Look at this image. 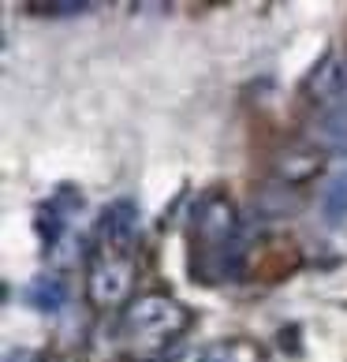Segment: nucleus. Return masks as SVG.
<instances>
[{"mask_svg":"<svg viewBox=\"0 0 347 362\" xmlns=\"http://www.w3.org/2000/svg\"><path fill=\"white\" fill-rule=\"evenodd\" d=\"M37 362H60V358H45V355H37Z\"/></svg>","mask_w":347,"mask_h":362,"instance_id":"nucleus-14","label":"nucleus"},{"mask_svg":"<svg viewBox=\"0 0 347 362\" xmlns=\"http://www.w3.org/2000/svg\"><path fill=\"white\" fill-rule=\"evenodd\" d=\"M23 299L34 306V310H45V314H57L64 303H68V284L60 276H34L30 284L23 288Z\"/></svg>","mask_w":347,"mask_h":362,"instance_id":"nucleus-8","label":"nucleus"},{"mask_svg":"<svg viewBox=\"0 0 347 362\" xmlns=\"http://www.w3.org/2000/svg\"><path fill=\"white\" fill-rule=\"evenodd\" d=\"M322 217L329 228H340L347 221V172L343 176H332L329 187L322 191Z\"/></svg>","mask_w":347,"mask_h":362,"instance_id":"nucleus-10","label":"nucleus"},{"mask_svg":"<svg viewBox=\"0 0 347 362\" xmlns=\"http://www.w3.org/2000/svg\"><path fill=\"white\" fill-rule=\"evenodd\" d=\"M86 291L93 306H124L135 291V258L131 254H98L90 265Z\"/></svg>","mask_w":347,"mask_h":362,"instance_id":"nucleus-3","label":"nucleus"},{"mask_svg":"<svg viewBox=\"0 0 347 362\" xmlns=\"http://www.w3.org/2000/svg\"><path fill=\"white\" fill-rule=\"evenodd\" d=\"M191 325V310L165 291H146L124 310V340L135 358H157Z\"/></svg>","mask_w":347,"mask_h":362,"instance_id":"nucleus-1","label":"nucleus"},{"mask_svg":"<svg viewBox=\"0 0 347 362\" xmlns=\"http://www.w3.org/2000/svg\"><path fill=\"white\" fill-rule=\"evenodd\" d=\"M314 142L322 146L325 153H347V109L343 105H336V109L317 116Z\"/></svg>","mask_w":347,"mask_h":362,"instance_id":"nucleus-9","label":"nucleus"},{"mask_svg":"<svg viewBox=\"0 0 347 362\" xmlns=\"http://www.w3.org/2000/svg\"><path fill=\"white\" fill-rule=\"evenodd\" d=\"M71 209H83V194L71 191V187H60L57 198H52L49 206L37 209L34 228H37V235H42L45 247H52V243L64 235V224H68V213H71Z\"/></svg>","mask_w":347,"mask_h":362,"instance_id":"nucleus-7","label":"nucleus"},{"mask_svg":"<svg viewBox=\"0 0 347 362\" xmlns=\"http://www.w3.org/2000/svg\"><path fill=\"white\" fill-rule=\"evenodd\" d=\"M288 191L291 187H284V183L265 187V191L258 194V209L265 213V217H288Z\"/></svg>","mask_w":347,"mask_h":362,"instance_id":"nucleus-11","label":"nucleus"},{"mask_svg":"<svg viewBox=\"0 0 347 362\" xmlns=\"http://www.w3.org/2000/svg\"><path fill=\"white\" fill-rule=\"evenodd\" d=\"M239 235H243V228H239L235 202H232L224 191H206V194L194 202V209H191V239H194V250H209V247L232 243V239H239Z\"/></svg>","mask_w":347,"mask_h":362,"instance_id":"nucleus-2","label":"nucleus"},{"mask_svg":"<svg viewBox=\"0 0 347 362\" xmlns=\"http://www.w3.org/2000/svg\"><path fill=\"white\" fill-rule=\"evenodd\" d=\"M325 172V150L317 142H288L273 157V176L284 187H302Z\"/></svg>","mask_w":347,"mask_h":362,"instance_id":"nucleus-4","label":"nucleus"},{"mask_svg":"<svg viewBox=\"0 0 347 362\" xmlns=\"http://www.w3.org/2000/svg\"><path fill=\"white\" fill-rule=\"evenodd\" d=\"M34 11H42V16H78V11H86L90 4L86 0H52V4H30Z\"/></svg>","mask_w":347,"mask_h":362,"instance_id":"nucleus-12","label":"nucleus"},{"mask_svg":"<svg viewBox=\"0 0 347 362\" xmlns=\"http://www.w3.org/2000/svg\"><path fill=\"white\" fill-rule=\"evenodd\" d=\"M135 232H139V206L131 198H119L98 217V239L105 254H131Z\"/></svg>","mask_w":347,"mask_h":362,"instance_id":"nucleus-5","label":"nucleus"},{"mask_svg":"<svg viewBox=\"0 0 347 362\" xmlns=\"http://www.w3.org/2000/svg\"><path fill=\"white\" fill-rule=\"evenodd\" d=\"M202 362H232V358H228V351H209Z\"/></svg>","mask_w":347,"mask_h":362,"instance_id":"nucleus-13","label":"nucleus"},{"mask_svg":"<svg viewBox=\"0 0 347 362\" xmlns=\"http://www.w3.org/2000/svg\"><path fill=\"white\" fill-rule=\"evenodd\" d=\"M343 90H347V68H340L336 57H325L310 75H306V83H302L306 101L317 105L322 112L336 109V101L343 98Z\"/></svg>","mask_w":347,"mask_h":362,"instance_id":"nucleus-6","label":"nucleus"}]
</instances>
